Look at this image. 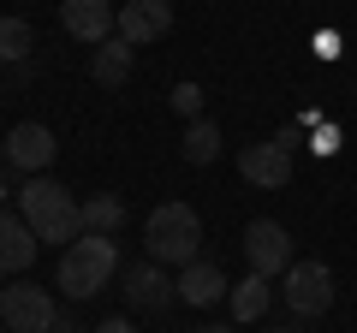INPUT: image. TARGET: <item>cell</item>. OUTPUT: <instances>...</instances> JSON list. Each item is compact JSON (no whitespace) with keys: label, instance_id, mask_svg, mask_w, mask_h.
<instances>
[{"label":"cell","instance_id":"obj_1","mask_svg":"<svg viewBox=\"0 0 357 333\" xmlns=\"http://www.w3.org/2000/svg\"><path fill=\"white\" fill-rule=\"evenodd\" d=\"M18 215H24V226L36 232L42 244H60L66 250V244L84 238V203H77L60 179H48V173H36V179L18 185Z\"/></svg>","mask_w":357,"mask_h":333},{"label":"cell","instance_id":"obj_2","mask_svg":"<svg viewBox=\"0 0 357 333\" xmlns=\"http://www.w3.org/2000/svg\"><path fill=\"white\" fill-rule=\"evenodd\" d=\"M143 250L161 268H191L203 262V220H197L191 203H155L149 226H143Z\"/></svg>","mask_w":357,"mask_h":333},{"label":"cell","instance_id":"obj_3","mask_svg":"<svg viewBox=\"0 0 357 333\" xmlns=\"http://www.w3.org/2000/svg\"><path fill=\"white\" fill-rule=\"evenodd\" d=\"M114 274H119V244L107 238V232H84L77 244L60 250V274H54V286H60L72 304H84V297L107 292Z\"/></svg>","mask_w":357,"mask_h":333},{"label":"cell","instance_id":"obj_4","mask_svg":"<svg viewBox=\"0 0 357 333\" xmlns=\"http://www.w3.org/2000/svg\"><path fill=\"white\" fill-rule=\"evenodd\" d=\"M280 297H286V309H292L298 321L328 316V309H333V274H328V262H292V268L280 274Z\"/></svg>","mask_w":357,"mask_h":333},{"label":"cell","instance_id":"obj_5","mask_svg":"<svg viewBox=\"0 0 357 333\" xmlns=\"http://www.w3.org/2000/svg\"><path fill=\"white\" fill-rule=\"evenodd\" d=\"M60 321L48 286H6L0 292V327L6 333H48Z\"/></svg>","mask_w":357,"mask_h":333},{"label":"cell","instance_id":"obj_6","mask_svg":"<svg viewBox=\"0 0 357 333\" xmlns=\"http://www.w3.org/2000/svg\"><path fill=\"white\" fill-rule=\"evenodd\" d=\"M244 262H250V274H262V280H280L298 262L280 220H250V226H244Z\"/></svg>","mask_w":357,"mask_h":333},{"label":"cell","instance_id":"obj_7","mask_svg":"<svg viewBox=\"0 0 357 333\" xmlns=\"http://www.w3.org/2000/svg\"><path fill=\"white\" fill-rule=\"evenodd\" d=\"M238 173H244V185H256V191H286L292 185V149L286 143H250V149L238 155Z\"/></svg>","mask_w":357,"mask_h":333},{"label":"cell","instance_id":"obj_8","mask_svg":"<svg viewBox=\"0 0 357 333\" xmlns=\"http://www.w3.org/2000/svg\"><path fill=\"white\" fill-rule=\"evenodd\" d=\"M54 155H60V143H54V131L48 125H36V119H24V125H13V137H6V166L13 173H48L54 166Z\"/></svg>","mask_w":357,"mask_h":333},{"label":"cell","instance_id":"obj_9","mask_svg":"<svg viewBox=\"0 0 357 333\" xmlns=\"http://www.w3.org/2000/svg\"><path fill=\"white\" fill-rule=\"evenodd\" d=\"M119 292H126V304H131V309H155V316H161L167 304H178L173 274H167L161 262H149V256L126 268V286H119Z\"/></svg>","mask_w":357,"mask_h":333},{"label":"cell","instance_id":"obj_10","mask_svg":"<svg viewBox=\"0 0 357 333\" xmlns=\"http://www.w3.org/2000/svg\"><path fill=\"white\" fill-rule=\"evenodd\" d=\"M60 24H66L72 42L102 48V42L119 30V6H107V0H60Z\"/></svg>","mask_w":357,"mask_h":333},{"label":"cell","instance_id":"obj_11","mask_svg":"<svg viewBox=\"0 0 357 333\" xmlns=\"http://www.w3.org/2000/svg\"><path fill=\"white\" fill-rule=\"evenodd\" d=\"M167 30H173V6H167V0H126L114 36H126L131 48H149V42H161Z\"/></svg>","mask_w":357,"mask_h":333},{"label":"cell","instance_id":"obj_12","mask_svg":"<svg viewBox=\"0 0 357 333\" xmlns=\"http://www.w3.org/2000/svg\"><path fill=\"white\" fill-rule=\"evenodd\" d=\"M42 238L24 226V215H13V208H0V274L13 280V274H24L30 262H36Z\"/></svg>","mask_w":357,"mask_h":333},{"label":"cell","instance_id":"obj_13","mask_svg":"<svg viewBox=\"0 0 357 333\" xmlns=\"http://www.w3.org/2000/svg\"><path fill=\"white\" fill-rule=\"evenodd\" d=\"M178 304H191V309H208V304H220V297L232 292V280L215 268V262H191V268H178Z\"/></svg>","mask_w":357,"mask_h":333},{"label":"cell","instance_id":"obj_14","mask_svg":"<svg viewBox=\"0 0 357 333\" xmlns=\"http://www.w3.org/2000/svg\"><path fill=\"white\" fill-rule=\"evenodd\" d=\"M131 54H137V48H131L126 36H107L102 48L89 54V72H96V84H107V90H119V84L131 77Z\"/></svg>","mask_w":357,"mask_h":333},{"label":"cell","instance_id":"obj_15","mask_svg":"<svg viewBox=\"0 0 357 333\" xmlns=\"http://www.w3.org/2000/svg\"><path fill=\"white\" fill-rule=\"evenodd\" d=\"M227 304H232V316H238V321H262L268 304H274V286H268L262 274H244V280L227 292Z\"/></svg>","mask_w":357,"mask_h":333},{"label":"cell","instance_id":"obj_16","mask_svg":"<svg viewBox=\"0 0 357 333\" xmlns=\"http://www.w3.org/2000/svg\"><path fill=\"white\" fill-rule=\"evenodd\" d=\"M126 226V196H114V191H102V196H89L84 203V232H114Z\"/></svg>","mask_w":357,"mask_h":333},{"label":"cell","instance_id":"obj_17","mask_svg":"<svg viewBox=\"0 0 357 333\" xmlns=\"http://www.w3.org/2000/svg\"><path fill=\"white\" fill-rule=\"evenodd\" d=\"M185 161L191 166L220 161V125L215 119H191V125H185Z\"/></svg>","mask_w":357,"mask_h":333},{"label":"cell","instance_id":"obj_18","mask_svg":"<svg viewBox=\"0 0 357 333\" xmlns=\"http://www.w3.org/2000/svg\"><path fill=\"white\" fill-rule=\"evenodd\" d=\"M30 48H36V30H30L24 18H0V60H6V65H24Z\"/></svg>","mask_w":357,"mask_h":333},{"label":"cell","instance_id":"obj_19","mask_svg":"<svg viewBox=\"0 0 357 333\" xmlns=\"http://www.w3.org/2000/svg\"><path fill=\"white\" fill-rule=\"evenodd\" d=\"M167 102H173V114L203 119V84H191V77H185V84H173V95H167Z\"/></svg>","mask_w":357,"mask_h":333},{"label":"cell","instance_id":"obj_20","mask_svg":"<svg viewBox=\"0 0 357 333\" xmlns=\"http://www.w3.org/2000/svg\"><path fill=\"white\" fill-rule=\"evenodd\" d=\"M96 333H137V321H131V316H107Z\"/></svg>","mask_w":357,"mask_h":333},{"label":"cell","instance_id":"obj_21","mask_svg":"<svg viewBox=\"0 0 357 333\" xmlns=\"http://www.w3.org/2000/svg\"><path fill=\"white\" fill-rule=\"evenodd\" d=\"M13 203V179H6V166H0V208Z\"/></svg>","mask_w":357,"mask_h":333},{"label":"cell","instance_id":"obj_22","mask_svg":"<svg viewBox=\"0 0 357 333\" xmlns=\"http://www.w3.org/2000/svg\"><path fill=\"white\" fill-rule=\"evenodd\" d=\"M48 333H84V327H77V321H66V316H60V321H54Z\"/></svg>","mask_w":357,"mask_h":333},{"label":"cell","instance_id":"obj_23","mask_svg":"<svg viewBox=\"0 0 357 333\" xmlns=\"http://www.w3.org/2000/svg\"><path fill=\"white\" fill-rule=\"evenodd\" d=\"M203 333H238V327H203Z\"/></svg>","mask_w":357,"mask_h":333},{"label":"cell","instance_id":"obj_24","mask_svg":"<svg viewBox=\"0 0 357 333\" xmlns=\"http://www.w3.org/2000/svg\"><path fill=\"white\" fill-rule=\"evenodd\" d=\"M0 166H6V137H0Z\"/></svg>","mask_w":357,"mask_h":333},{"label":"cell","instance_id":"obj_25","mask_svg":"<svg viewBox=\"0 0 357 333\" xmlns=\"http://www.w3.org/2000/svg\"><path fill=\"white\" fill-rule=\"evenodd\" d=\"M268 333H298V327H268Z\"/></svg>","mask_w":357,"mask_h":333}]
</instances>
